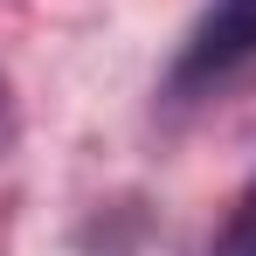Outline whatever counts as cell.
<instances>
[{"label": "cell", "instance_id": "obj_2", "mask_svg": "<svg viewBox=\"0 0 256 256\" xmlns=\"http://www.w3.org/2000/svg\"><path fill=\"white\" fill-rule=\"evenodd\" d=\"M222 256H256V187H250V201H242V214H236V228H228Z\"/></svg>", "mask_w": 256, "mask_h": 256}, {"label": "cell", "instance_id": "obj_1", "mask_svg": "<svg viewBox=\"0 0 256 256\" xmlns=\"http://www.w3.org/2000/svg\"><path fill=\"white\" fill-rule=\"evenodd\" d=\"M256 56V0H214L208 14L194 21V35L173 62V90H194L208 76H228L236 62Z\"/></svg>", "mask_w": 256, "mask_h": 256}]
</instances>
